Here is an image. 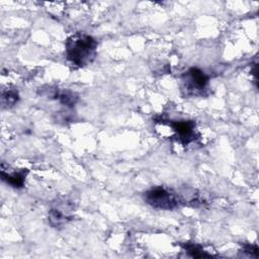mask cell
I'll use <instances>...</instances> for the list:
<instances>
[{"label":"cell","mask_w":259,"mask_h":259,"mask_svg":"<svg viewBox=\"0 0 259 259\" xmlns=\"http://www.w3.org/2000/svg\"><path fill=\"white\" fill-rule=\"evenodd\" d=\"M66 57L76 67H85L91 64L96 57L97 41L89 34L75 32L65 44Z\"/></svg>","instance_id":"1"},{"label":"cell","mask_w":259,"mask_h":259,"mask_svg":"<svg viewBox=\"0 0 259 259\" xmlns=\"http://www.w3.org/2000/svg\"><path fill=\"white\" fill-rule=\"evenodd\" d=\"M208 87V76L198 68H189L181 76V89L185 96H201Z\"/></svg>","instance_id":"2"},{"label":"cell","mask_w":259,"mask_h":259,"mask_svg":"<svg viewBox=\"0 0 259 259\" xmlns=\"http://www.w3.org/2000/svg\"><path fill=\"white\" fill-rule=\"evenodd\" d=\"M144 200L157 209H174L180 203L179 196L162 186H156L144 193Z\"/></svg>","instance_id":"3"},{"label":"cell","mask_w":259,"mask_h":259,"mask_svg":"<svg viewBox=\"0 0 259 259\" xmlns=\"http://www.w3.org/2000/svg\"><path fill=\"white\" fill-rule=\"evenodd\" d=\"M169 126L174 133V138L182 145H188L196 138L195 122L188 119L169 121Z\"/></svg>","instance_id":"4"},{"label":"cell","mask_w":259,"mask_h":259,"mask_svg":"<svg viewBox=\"0 0 259 259\" xmlns=\"http://www.w3.org/2000/svg\"><path fill=\"white\" fill-rule=\"evenodd\" d=\"M28 173L27 169H20L13 172H5V170H1L2 179L14 188H21L25 183V178Z\"/></svg>","instance_id":"5"},{"label":"cell","mask_w":259,"mask_h":259,"mask_svg":"<svg viewBox=\"0 0 259 259\" xmlns=\"http://www.w3.org/2000/svg\"><path fill=\"white\" fill-rule=\"evenodd\" d=\"M69 220H71V217L58 207H53L49 211V223L54 228L65 225Z\"/></svg>","instance_id":"6"},{"label":"cell","mask_w":259,"mask_h":259,"mask_svg":"<svg viewBox=\"0 0 259 259\" xmlns=\"http://www.w3.org/2000/svg\"><path fill=\"white\" fill-rule=\"evenodd\" d=\"M53 96L55 98H58L62 104L69 106V107L74 106L78 100V96L74 92L69 91V90H63L61 92L55 91Z\"/></svg>","instance_id":"7"},{"label":"cell","mask_w":259,"mask_h":259,"mask_svg":"<svg viewBox=\"0 0 259 259\" xmlns=\"http://www.w3.org/2000/svg\"><path fill=\"white\" fill-rule=\"evenodd\" d=\"M181 247L191 256L194 258H205V257H211L212 255L209 253H206L199 245L195 243H183Z\"/></svg>","instance_id":"8"},{"label":"cell","mask_w":259,"mask_h":259,"mask_svg":"<svg viewBox=\"0 0 259 259\" xmlns=\"http://www.w3.org/2000/svg\"><path fill=\"white\" fill-rule=\"evenodd\" d=\"M19 96L15 90H6L2 93V104L6 107H12L18 101Z\"/></svg>","instance_id":"9"},{"label":"cell","mask_w":259,"mask_h":259,"mask_svg":"<svg viewBox=\"0 0 259 259\" xmlns=\"http://www.w3.org/2000/svg\"><path fill=\"white\" fill-rule=\"evenodd\" d=\"M258 251H259L258 247L256 245H252V244H244L241 249L243 256H247V257H251V258H257L259 256Z\"/></svg>","instance_id":"10"}]
</instances>
